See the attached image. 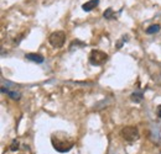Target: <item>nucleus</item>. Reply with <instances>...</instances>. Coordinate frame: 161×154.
Listing matches in <instances>:
<instances>
[{"label":"nucleus","mask_w":161,"mask_h":154,"mask_svg":"<svg viewBox=\"0 0 161 154\" xmlns=\"http://www.w3.org/2000/svg\"><path fill=\"white\" fill-rule=\"evenodd\" d=\"M160 28H161L160 25L156 23V25H151V26H149V27L146 28L145 32H146L147 35H153V33H158V32L160 31Z\"/></svg>","instance_id":"nucleus-8"},{"label":"nucleus","mask_w":161,"mask_h":154,"mask_svg":"<svg viewBox=\"0 0 161 154\" xmlns=\"http://www.w3.org/2000/svg\"><path fill=\"white\" fill-rule=\"evenodd\" d=\"M89 63L94 67H99V65H103L107 60H108V54L103 51H99V49H93L89 54Z\"/></svg>","instance_id":"nucleus-2"},{"label":"nucleus","mask_w":161,"mask_h":154,"mask_svg":"<svg viewBox=\"0 0 161 154\" xmlns=\"http://www.w3.org/2000/svg\"><path fill=\"white\" fill-rule=\"evenodd\" d=\"M130 99H131L133 102H135V104H140L141 101H142V99H144V95H142V93H140V91H135V93L131 94Z\"/></svg>","instance_id":"nucleus-7"},{"label":"nucleus","mask_w":161,"mask_h":154,"mask_svg":"<svg viewBox=\"0 0 161 154\" xmlns=\"http://www.w3.org/2000/svg\"><path fill=\"white\" fill-rule=\"evenodd\" d=\"M25 59H29V60H31V62H34V63H37V64H41V63H43V56H41L39 53H27V54H25Z\"/></svg>","instance_id":"nucleus-6"},{"label":"nucleus","mask_w":161,"mask_h":154,"mask_svg":"<svg viewBox=\"0 0 161 154\" xmlns=\"http://www.w3.org/2000/svg\"><path fill=\"white\" fill-rule=\"evenodd\" d=\"M8 95L11 97L13 100H19L21 97V94L19 91H8Z\"/></svg>","instance_id":"nucleus-10"},{"label":"nucleus","mask_w":161,"mask_h":154,"mask_svg":"<svg viewBox=\"0 0 161 154\" xmlns=\"http://www.w3.org/2000/svg\"><path fill=\"white\" fill-rule=\"evenodd\" d=\"M156 114H158V116L161 118V105H159L158 106V110H156Z\"/></svg>","instance_id":"nucleus-12"},{"label":"nucleus","mask_w":161,"mask_h":154,"mask_svg":"<svg viewBox=\"0 0 161 154\" xmlns=\"http://www.w3.org/2000/svg\"><path fill=\"white\" fill-rule=\"evenodd\" d=\"M98 5H99V0H89V1H87V3H84V4L82 5V9H83L86 13H89V11H92L93 9H96Z\"/></svg>","instance_id":"nucleus-5"},{"label":"nucleus","mask_w":161,"mask_h":154,"mask_svg":"<svg viewBox=\"0 0 161 154\" xmlns=\"http://www.w3.org/2000/svg\"><path fill=\"white\" fill-rule=\"evenodd\" d=\"M121 137L128 142H134L139 138V131L134 126H125L120 131Z\"/></svg>","instance_id":"nucleus-4"},{"label":"nucleus","mask_w":161,"mask_h":154,"mask_svg":"<svg viewBox=\"0 0 161 154\" xmlns=\"http://www.w3.org/2000/svg\"><path fill=\"white\" fill-rule=\"evenodd\" d=\"M48 42H50V44H51L52 47H55V48H61V47L64 44V42H66V33H64L63 31H55V32H52V33L50 35Z\"/></svg>","instance_id":"nucleus-3"},{"label":"nucleus","mask_w":161,"mask_h":154,"mask_svg":"<svg viewBox=\"0 0 161 154\" xmlns=\"http://www.w3.org/2000/svg\"><path fill=\"white\" fill-rule=\"evenodd\" d=\"M51 143L58 153H67L75 147V139L64 132H56L51 136Z\"/></svg>","instance_id":"nucleus-1"},{"label":"nucleus","mask_w":161,"mask_h":154,"mask_svg":"<svg viewBox=\"0 0 161 154\" xmlns=\"http://www.w3.org/2000/svg\"><path fill=\"white\" fill-rule=\"evenodd\" d=\"M10 149H11V152H16V151L19 149V142H18L16 139L13 141V143H11V146H10Z\"/></svg>","instance_id":"nucleus-11"},{"label":"nucleus","mask_w":161,"mask_h":154,"mask_svg":"<svg viewBox=\"0 0 161 154\" xmlns=\"http://www.w3.org/2000/svg\"><path fill=\"white\" fill-rule=\"evenodd\" d=\"M103 16H104V19H105V20L115 19V14H114L113 9H110V8H108V9H107V10L103 13Z\"/></svg>","instance_id":"nucleus-9"}]
</instances>
